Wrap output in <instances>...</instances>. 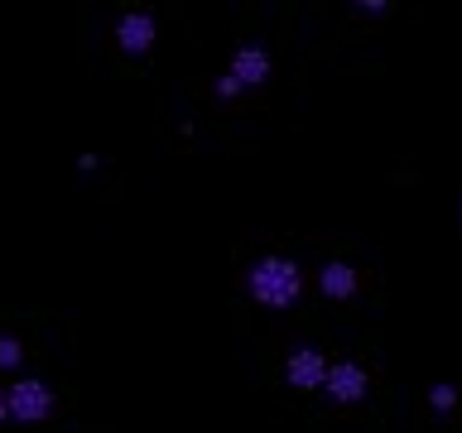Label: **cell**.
<instances>
[{
    "label": "cell",
    "mask_w": 462,
    "mask_h": 433,
    "mask_svg": "<svg viewBox=\"0 0 462 433\" xmlns=\"http://www.w3.org/2000/svg\"><path fill=\"white\" fill-rule=\"evenodd\" d=\"M245 289H251L255 303H265V309H294L299 294H303V270L299 260L289 255H260L251 274H245Z\"/></svg>",
    "instance_id": "6da1fadb"
},
{
    "label": "cell",
    "mask_w": 462,
    "mask_h": 433,
    "mask_svg": "<svg viewBox=\"0 0 462 433\" xmlns=\"http://www.w3.org/2000/svg\"><path fill=\"white\" fill-rule=\"evenodd\" d=\"M5 410L14 424H43V419L53 414V390L49 381H34V375H24V381H14L5 390Z\"/></svg>",
    "instance_id": "7a4b0ae2"
},
{
    "label": "cell",
    "mask_w": 462,
    "mask_h": 433,
    "mask_svg": "<svg viewBox=\"0 0 462 433\" xmlns=\"http://www.w3.org/2000/svg\"><path fill=\"white\" fill-rule=\"evenodd\" d=\"M323 390L337 404H356V400H366V390H371V375L366 366H356V361H328V381Z\"/></svg>",
    "instance_id": "3957f363"
},
{
    "label": "cell",
    "mask_w": 462,
    "mask_h": 433,
    "mask_svg": "<svg viewBox=\"0 0 462 433\" xmlns=\"http://www.w3.org/2000/svg\"><path fill=\"white\" fill-rule=\"evenodd\" d=\"M222 78L236 87V92H245V87H260V82L270 78V53L260 49V43H241V49L231 53V63H226Z\"/></svg>",
    "instance_id": "277c9868"
},
{
    "label": "cell",
    "mask_w": 462,
    "mask_h": 433,
    "mask_svg": "<svg viewBox=\"0 0 462 433\" xmlns=\"http://www.w3.org/2000/svg\"><path fill=\"white\" fill-rule=\"evenodd\" d=\"M284 381L294 385V390H323V381H328V356L318 352V346H299V352H289Z\"/></svg>",
    "instance_id": "5b68a950"
},
{
    "label": "cell",
    "mask_w": 462,
    "mask_h": 433,
    "mask_svg": "<svg viewBox=\"0 0 462 433\" xmlns=\"http://www.w3.org/2000/svg\"><path fill=\"white\" fill-rule=\"evenodd\" d=\"M154 14L150 10H125L121 20H116V49L121 53H150L154 49Z\"/></svg>",
    "instance_id": "8992f818"
},
{
    "label": "cell",
    "mask_w": 462,
    "mask_h": 433,
    "mask_svg": "<svg viewBox=\"0 0 462 433\" xmlns=\"http://www.w3.org/2000/svg\"><path fill=\"white\" fill-rule=\"evenodd\" d=\"M318 289H323V299L346 303L361 289V274H356V265H346V260H328V265L318 270Z\"/></svg>",
    "instance_id": "52a82bcc"
},
{
    "label": "cell",
    "mask_w": 462,
    "mask_h": 433,
    "mask_svg": "<svg viewBox=\"0 0 462 433\" xmlns=\"http://www.w3.org/2000/svg\"><path fill=\"white\" fill-rule=\"evenodd\" d=\"M20 356H24V346H20V342H14V337H0V366L14 371V366H20Z\"/></svg>",
    "instance_id": "ba28073f"
},
{
    "label": "cell",
    "mask_w": 462,
    "mask_h": 433,
    "mask_svg": "<svg viewBox=\"0 0 462 433\" xmlns=\"http://www.w3.org/2000/svg\"><path fill=\"white\" fill-rule=\"evenodd\" d=\"M453 404H457V390H453V385H439V390H433V410H439V414H448Z\"/></svg>",
    "instance_id": "9c48e42d"
},
{
    "label": "cell",
    "mask_w": 462,
    "mask_h": 433,
    "mask_svg": "<svg viewBox=\"0 0 462 433\" xmlns=\"http://www.w3.org/2000/svg\"><path fill=\"white\" fill-rule=\"evenodd\" d=\"M5 419H10V410H5V390H0V424H5Z\"/></svg>",
    "instance_id": "30bf717a"
},
{
    "label": "cell",
    "mask_w": 462,
    "mask_h": 433,
    "mask_svg": "<svg viewBox=\"0 0 462 433\" xmlns=\"http://www.w3.org/2000/svg\"><path fill=\"white\" fill-rule=\"evenodd\" d=\"M457 216H462V207H457Z\"/></svg>",
    "instance_id": "8fae6325"
}]
</instances>
